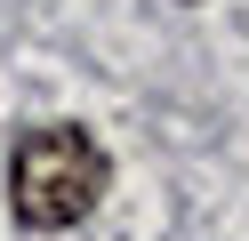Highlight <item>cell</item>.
Listing matches in <instances>:
<instances>
[{
	"label": "cell",
	"instance_id": "6da1fadb",
	"mask_svg": "<svg viewBox=\"0 0 249 241\" xmlns=\"http://www.w3.org/2000/svg\"><path fill=\"white\" fill-rule=\"evenodd\" d=\"M105 193V153L89 129H24L17 137V161H8V209H17L33 233H65V225H81L89 209H97Z\"/></svg>",
	"mask_w": 249,
	"mask_h": 241
}]
</instances>
